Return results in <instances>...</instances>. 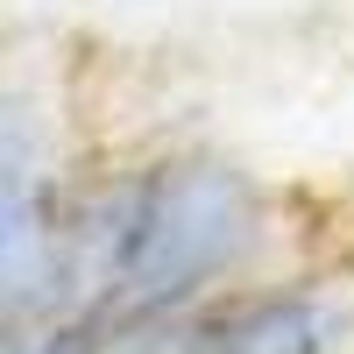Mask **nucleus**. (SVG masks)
Segmentation results:
<instances>
[{"label":"nucleus","instance_id":"1","mask_svg":"<svg viewBox=\"0 0 354 354\" xmlns=\"http://www.w3.org/2000/svg\"><path fill=\"white\" fill-rule=\"evenodd\" d=\"M298 262L305 227L290 220L283 185L213 142H156L106 170H78L71 290L57 319L128 333Z\"/></svg>","mask_w":354,"mask_h":354},{"label":"nucleus","instance_id":"2","mask_svg":"<svg viewBox=\"0 0 354 354\" xmlns=\"http://www.w3.org/2000/svg\"><path fill=\"white\" fill-rule=\"evenodd\" d=\"M106 354H354V283L298 262L170 319L106 333Z\"/></svg>","mask_w":354,"mask_h":354},{"label":"nucleus","instance_id":"3","mask_svg":"<svg viewBox=\"0 0 354 354\" xmlns=\"http://www.w3.org/2000/svg\"><path fill=\"white\" fill-rule=\"evenodd\" d=\"M0 354H106V333L93 319H36V326H0Z\"/></svg>","mask_w":354,"mask_h":354}]
</instances>
